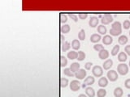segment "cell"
Returning a JSON list of instances; mask_svg holds the SVG:
<instances>
[{
  "label": "cell",
  "instance_id": "cell-16",
  "mask_svg": "<svg viewBox=\"0 0 130 97\" xmlns=\"http://www.w3.org/2000/svg\"><path fill=\"white\" fill-rule=\"evenodd\" d=\"M71 45H72V49H74V50H78L81 47V43L78 40H73L72 41Z\"/></svg>",
  "mask_w": 130,
  "mask_h": 97
},
{
  "label": "cell",
  "instance_id": "cell-28",
  "mask_svg": "<svg viewBox=\"0 0 130 97\" xmlns=\"http://www.w3.org/2000/svg\"><path fill=\"white\" fill-rule=\"evenodd\" d=\"M68 65V59L66 58L64 56H61L60 57V65L62 67H65Z\"/></svg>",
  "mask_w": 130,
  "mask_h": 97
},
{
  "label": "cell",
  "instance_id": "cell-43",
  "mask_svg": "<svg viewBox=\"0 0 130 97\" xmlns=\"http://www.w3.org/2000/svg\"><path fill=\"white\" fill-rule=\"evenodd\" d=\"M83 86V87H86V84H85V83H84V84H83V86Z\"/></svg>",
  "mask_w": 130,
  "mask_h": 97
},
{
  "label": "cell",
  "instance_id": "cell-6",
  "mask_svg": "<svg viewBox=\"0 0 130 97\" xmlns=\"http://www.w3.org/2000/svg\"><path fill=\"white\" fill-rule=\"evenodd\" d=\"M86 76V71L84 69H80L77 72L75 73V77L78 79H84Z\"/></svg>",
  "mask_w": 130,
  "mask_h": 97
},
{
  "label": "cell",
  "instance_id": "cell-37",
  "mask_svg": "<svg viewBox=\"0 0 130 97\" xmlns=\"http://www.w3.org/2000/svg\"><path fill=\"white\" fill-rule=\"evenodd\" d=\"M78 16L81 20H86L88 17V14H86V13H80L78 15Z\"/></svg>",
  "mask_w": 130,
  "mask_h": 97
},
{
  "label": "cell",
  "instance_id": "cell-20",
  "mask_svg": "<svg viewBox=\"0 0 130 97\" xmlns=\"http://www.w3.org/2000/svg\"><path fill=\"white\" fill-rule=\"evenodd\" d=\"M77 56H78V54L76 53V51H70L68 53V57L71 60H73V59H77Z\"/></svg>",
  "mask_w": 130,
  "mask_h": 97
},
{
  "label": "cell",
  "instance_id": "cell-30",
  "mask_svg": "<svg viewBox=\"0 0 130 97\" xmlns=\"http://www.w3.org/2000/svg\"><path fill=\"white\" fill-rule=\"evenodd\" d=\"M63 74L65 75L68 76V77H72V76H75L74 73L72 71L70 68H65L64 70H63Z\"/></svg>",
  "mask_w": 130,
  "mask_h": 97
},
{
  "label": "cell",
  "instance_id": "cell-35",
  "mask_svg": "<svg viewBox=\"0 0 130 97\" xmlns=\"http://www.w3.org/2000/svg\"><path fill=\"white\" fill-rule=\"evenodd\" d=\"M123 27L124 29H129V28H130V21L129 20H125V21H124Z\"/></svg>",
  "mask_w": 130,
  "mask_h": 97
},
{
  "label": "cell",
  "instance_id": "cell-41",
  "mask_svg": "<svg viewBox=\"0 0 130 97\" xmlns=\"http://www.w3.org/2000/svg\"><path fill=\"white\" fill-rule=\"evenodd\" d=\"M78 97H88L86 95H85V94H81V95H79Z\"/></svg>",
  "mask_w": 130,
  "mask_h": 97
},
{
  "label": "cell",
  "instance_id": "cell-3",
  "mask_svg": "<svg viewBox=\"0 0 130 97\" xmlns=\"http://www.w3.org/2000/svg\"><path fill=\"white\" fill-rule=\"evenodd\" d=\"M113 21V17L111 14H105L102 16V20H101V22H102V25L104 24H109L110 23H111Z\"/></svg>",
  "mask_w": 130,
  "mask_h": 97
},
{
  "label": "cell",
  "instance_id": "cell-24",
  "mask_svg": "<svg viewBox=\"0 0 130 97\" xmlns=\"http://www.w3.org/2000/svg\"><path fill=\"white\" fill-rule=\"evenodd\" d=\"M111 28H113V29L121 30V29H122V25H121L120 22H119V21L114 22V23H112V25H111Z\"/></svg>",
  "mask_w": 130,
  "mask_h": 97
},
{
  "label": "cell",
  "instance_id": "cell-39",
  "mask_svg": "<svg viewBox=\"0 0 130 97\" xmlns=\"http://www.w3.org/2000/svg\"><path fill=\"white\" fill-rule=\"evenodd\" d=\"M124 86H125L126 88L130 89V78H128V79L125 80V82H124Z\"/></svg>",
  "mask_w": 130,
  "mask_h": 97
},
{
  "label": "cell",
  "instance_id": "cell-27",
  "mask_svg": "<svg viewBox=\"0 0 130 97\" xmlns=\"http://www.w3.org/2000/svg\"><path fill=\"white\" fill-rule=\"evenodd\" d=\"M120 45H118V44H116V45L114 46V48L112 49V50H111V55H112V56L117 55L119 51H120Z\"/></svg>",
  "mask_w": 130,
  "mask_h": 97
},
{
  "label": "cell",
  "instance_id": "cell-1",
  "mask_svg": "<svg viewBox=\"0 0 130 97\" xmlns=\"http://www.w3.org/2000/svg\"><path fill=\"white\" fill-rule=\"evenodd\" d=\"M117 71L121 75H125L129 72V66L124 63L119 64L117 66Z\"/></svg>",
  "mask_w": 130,
  "mask_h": 97
},
{
  "label": "cell",
  "instance_id": "cell-42",
  "mask_svg": "<svg viewBox=\"0 0 130 97\" xmlns=\"http://www.w3.org/2000/svg\"><path fill=\"white\" fill-rule=\"evenodd\" d=\"M61 40H62V41L64 40V36H61Z\"/></svg>",
  "mask_w": 130,
  "mask_h": 97
},
{
  "label": "cell",
  "instance_id": "cell-18",
  "mask_svg": "<svg viewBox=\"0 0 130 97\" xmlns=\"http://www.w3.org/2000/svg\"><path fill=\"white\" fill-rule=\"evenodd\" d=\"M128 37H127L126 36H124V35H122L120 36V37H119L118 39V42L120 44H121V45H124V44H127V42H128Z\"/></svg>",
  "mask_w": 130,
  "mask_h": 97
},
{
  "label": "cell",
  "instance_id": "cell-38",
  "mask_svg": "<svg viewBox=\"0 0 130 97\" xmlns=\"http://www.w3.org/2000/svg\"><path fill=\"white\" fill-rule=\"evenodd\" d=\"M92 62H86V65H85V68H86V70H90L92 67Z\"/></svg>",
  "mask_w": 130,
  "mask_h": 97
},
{
  "label": "cell",
  "instance_id": "cell-5",
  "mask_svg": "<svg viewBox=\"0 0 130 97\" xmlns=\"http://www.w3.org/2000/svg\"><path fill=\"white\" fill-rule=\"evenodd\" d=\"M80 82L78 80H72L70 83V89L73 91H77L80 90Z\"/></svg>",
  "mask_w": 130,
  "mask_h": 97
},
{
  "label": "cell",
  "instance_id": "cell-32",
  "mask_svg": "<svg viewBox=\"0 0 130 97\" xmlns=\"http://www.w3.org/2000/svg\"><path fill=\"white\" fill-rule=\"evenodd\" d=\"M78 38L81 41H84L86 39V32H85L84 29H81L80 31V32L78 33Z\"/></svg>",
  "mask_w": 130,
  "mask_h": 97
},
{
  "label": "cell",
  "instance_id": "cell-29",
  "mask_svg": "<svg viewBox=\"0 0 130 97\" xmlns=\"http://www.w3.org/2000/svg\"><path fill=\"white\" fill-rule=\"evenodd\" d=\"M107 95V91L105 90L104 88H101L97 92V96L98 97H105Z\"/></svg>",
  "mask_w": 130,
  "mask_h": 97
},
{
  "label": "cell",
  "instance_id": "cell-2",
  "mask_svg": "<svg viewBox=\"0 0 130 97\" xmlns=\"http://www.w3.org/2000/svg\"><path fill=\"white\" fill-rule=\"evenodd\" d=\"M92 73L95 77H101L103 75V69L99 65H94L92 69Z\"/></svg>",
  "mask_w": 130,
  "mask_h": 97
},
{
  "label": "cell",
  "instance_id": "cell-46",
  "mask_svg": "<svg viewBox=\"0 0 130 97\" xmlns=\"http://www.w3.org/2000/svg\"><path fill=\"white\" fill-rule=\"evenodd\" d=\"M129 36H130V32H129Z\"/></svg>",
  "mask_w": 130,
  "mask_h": 97
},
{
  "label": "cell",
  "instance_id": "cell-23",
  "mask_svg": "<svg viewBox=\"0 0 130 97\" xmlns=\"http://www.w3.org/2000/svg\"><path fill=\"white\" fill-rule=\"evenodd\" d=\"M98 32H99L100 34H102V35H104V34L107 33V28H106V26L104 25H99V27H98Z\"/></svg>",
  "mask_w": 130,
  "mask_h": 97
},
{
  "label": "cell",
  "instance_id": "cell-4",
  "mask_svg": "<svg viewBox=\"0 0 130 97\" xmlns=\"http://www.w3.org/2000/svg\"><path fill=\"white\" fill-rule=\"evenodd\" d=\"M107 78L111 82H115L118 79V74L116 73V70H109V71L107 72Z\"/></svg>",
  "mask_w": 130,
  "mask_h": 97
},
{
  "label": "cell",
  "instance_id": "cell-21",
  "mask_svg": "<svg viewBox=\"0 0 130 97\" xmlns=\"http://www.w3.org/2000/svg\"><path fill=\"white\" fill-rule=\"evenodd\" d=\"M70 47L71 44L68 41H63L62 43V45H61V49H62L63 51H68L70 49Z\"/></svg>",
  "mask_w": 130,
  "mask_h": 97
},
{
  "label": "cell",
  "instance_id": "cell-25",
  "mask_svg": "<svg viewBox=\"0 0 130 97\" xmlns=\"http://www.w3.org/2000/svg\"><path fill=\"white\" fill-rule=\"evenodd\" d=\"M68 85V79L66 78H60V86L61 87H66Z\"/></svg>",
  "mask_w": 130,
  "mask_h": 97
},
{
  "label": "cell",
  "instance_id": "cell-13",
  "mask_svg": "<svg viewBox=\"0 0 130 97\" xmlns=\"http://www.w3.org/2000/svg\"><path fill=\"white\" fill-rule=\"evenodd\" d=\"M80 67H81V65L78 62H73V63L71 65L70 69L73 73H76L79 70H80Z\"/></svg>",
  "mask_w": 130,
  "mask_h": 97
},
{
  "label": "cell",
  "instance_id": "cell-11",
  "mask_svg": "<svg viewBox=\"0 0 130 97\" xmlns=\"http://www.w3.org/2000/svg\"><path fill=\"white\" fill-rule=\"evenodd\" d=\"M108 84V80L107 78L105 77H102L99 78V85L101 87H105V86H107Z\"/></svg>",
  "mask_w": 130,
  "mask_h": 97
},
{
  "label": "cell",
  "instance_id": "cell-10",
  "mask_svg": "<svg viewBox=\"0 0 130 97\" xmlns=\"http://www.w3.org/2000/svg\"><path fill=\"white\" fill-rule=\"evenodd\" d=\"M102 42L104 44H106V45H109V44H111L113 42V38L109 35H106L104 36V37L102 38Z\"/></svg>",
  "mask_w": 130,
  "mask_h": 97
},
{
  "label": "cell",
  "instance_id": "cell-17",
  "mask_svg": "<svg viewBox=\"0 0 130 97\" xmlns=\"http://www.w3.org/2000/svg\"><path fill=\"white\" fill-rule=\"evenodd\" d=\"M124 91L121 87H116L114 90V96H115V97H122Z\"/></svg>",
  "mask_w": 130,
  "mask_h": 97
},
{
  "label": "cell",
  "instance_id": "cell-7",
  "mask_svg": "<svg viewBox=\"0 0 130 97\" xmlns=\"http://www.w3.org/2000/svg\"><path fill=\"white\" fill-rule=\"evenodd\" d=\"M99 18L96 16H93L90 18L89 21V25L91 28H95L96 26L99 24Z\"/></svg>",
  "mask_w": 130,
  "mask_h": 97
},
{
  "label": "cell",
  "instance_id": "cell-12",
  "mask_svg": "<svg viewBox=\"0 0 130 97\" xmlns=\"http://www.w3.org/2000/svg\"><path fill=\"white\" fill-rule=\"evenodd\" d=\"M86 94L88 97H94L95 96V91L94 90V88H92L91 86L86 88Z\"/></svg>",
  "mask_w": 130,
  "mask_h": 97
},
{
  "label": "cell",
  "instance_id": "cell-14",
  "mask_svg": "<svg viewBox=\"0 0 130 97\" xmlns=\"http://www.w3.org/2000/svg\"><path fill=\"white\" fill-rule=\"evenodd\" d=\"M95 82V79L93 77V76H88L86 79H85V82L84 83L86 85H89V86H91L92 84H94Z\"/></svg>",
  "mask_w": 130,
  "mask_h": 97
},
{
  "label": "cell",
  "instance_id": "cell-40",
  "mask_svg": "<svg viewBox=\"0 0 130 97\" xmlns=\"http://www.w3.org/2000/svg\"><path fill=\"white\" fill-rule=\"evenodd\" d=\"M124 51L126 52V54L130 55V45H126L124 48Z\"/></svg>",
  "mask_w": 130,
  "mask_h": 97
},
{
  "label": "cell",
  "instance_id": "cell-8",
  "mask_svg": "<svg viewBox=\"0 0 130 97\" xmlns=\"http://www.w3.org/2000/svg\"><path fill=\"white\" fill-rule=\"evenodd\" d=\"M99 58L102 60L107 59L108 58V57H109V52H108L107 49H102V50H101L99 53Z\"/></svg>",
  "mask_w": 130,
  "mask_h": 97
},
{
  "label": "cell",
  "instance_id": "cell-15",
  "mask_svg": "<svg viewBox=\"0 0 130 97\" xmlns=\"http://www.w3.org/2000/svg\"><path fill=\"white\" fill-rule=\"evenodd\" d=\"M101 36L99 34H93V35L90 36V41L93 43H98L99 41L101 40Z\"/></svg>",
  "mask_w": 130,
  "mask_h": 97
},
{
  "label": "cell",
  "instance_id": "cell-45",
  "mask_svg": "<svg viewBox=\"0 0 130 97\" xmlns=\"http://www.w3.org/2000/svg\"><path fill=\"white\" fill-rule=\"evenodd\" d=\"M129 20H130V15H129Z\"/></svg>",
  "mask_w": 130,
  "mask_h": 97
},
{
  "label": "cell",
  "instance_id": "cell-34",
  "mask_svg": "<svg viewBox=\"0 0 130 97\" xmlns=\"http://www.w3.org/2000/svg\"><path fill=\"white\" fill-rule=\"evenodd\" d=\"M68 21V15L65 14H61L60 15V22L62 23H64Z\"/></svg>",
  "mask_w": 130,
  "mask_h": 97
},
{
  "label": "cell",
  "instance_id": "cell-19",
  "mask_svg": "<svg viewBox=\"0 0 130 97\" xmlns=\"http://www.w3.org/2000/svg\"><path fill=\"white\" fill-rule=\"evenodd\" d=\"M118 60L120 62H126V60H127V54L124 53V52H120V53L118 54Z\"/></svg>",
  "mask_w": 130,
  "mask_h": 97
},
{
  "label": "cell",
  "instance_id": "cell-31",
  "mask_svg": "<svg viewBox=\"0 0 130 97\" xmlns=\"http://www.w3.org/2000/svg\"><path fill=\"white\" fill-rule=\"evenodd\" d=\"M77 54H78V56H77V60H78V61L81 62V61H83L85 58H86V54H85L83 51H79Z\"/></svg>",
  "mask_w": 130,
  "mask_h": 97
},
{
  "label": "cell",
  "instance_id": "cell-33",
  "mask_svg": "<svg viewBox=\"0 0 130 97\" xmlns=\"http://www.w3.org/2000/svg\"><path fill=\"white\" fill-rule=\"evenodd\" d=\"M94 50H96L98 52H100L101 50H102V49H104V48H103V45L101 44H96L94 45Z\"/></svg>",
  "mask_w": 130,
  "mask_h": 97
},
{
  "label": "cell",
  "instance_id": "cell-26",
  "mask_svg": "<svg viewBox=\"0 0 130 97\" xmlns=\"http://www.w3.org/2000/svg\"><path fill=\"white\" fill-rule=\"evenodd\" d=\"M121 32H122V29L118 30V29H113V28H111L110 29V34L111 36H119L120 34H121Z\"/></svg>",
  "mask_w": 130,
  "mask_h": 97
},
{
  "label": "cell",
  "instance_id": "cell-22",
  "mask_svg": "<svg viewBox=\"0 0 130 97\" xmlns=\"http://www.w3.org/2000/svg\"><path fill=\"white\" fill-rule=\"evenodd\" d=\"M60 30H61V32H62L63 33H68L70 32V30H71V28H70V26L68 25V24H63V26H61V28H60Z\"/></svg>",
  "mask_w": 130,
  "mask_h": 97
},
{
  "label": "cell",
  "instance_id": "cell-36",
  "mask_svg": "<svg viewBox=\"0 0 130 97\" xmlns=\"http://www.w3.org/2000/svg\"><path fill=\"white\" fill-rule=\"evenodd\" d=\"M68 16H69L72 20H73L75 22H77L78 17H77V15H75V14H72V13H69V14H68Z\"/></svg>",
  "mask_w": 130,
  "mask_h": 97
},
{
  "label": "cell",
  "instance_id": "cell-9",
  "mask_svg": "<svg viewBox=\"0 0 130 97\" xmlns=\"http://www.w3.org/2000/svg\"><path fill=\"white\" fill-rule=\"evenodd\" d=\"M113 65V61L111 59H107V61L104 62V63L102 64V68L104 70H109L111 69V67Z\"/></svg>",
  "mask_w": 130,
  "mask_h": 97
},
{
  "label": "cell",
  "instance_id": "cell-44",
  "mask_svg": "<svg viewBox=\"0 0 130 97\" xmlns=\"http://www.w3.org/2000/svg\"><path fill=\"white\" fill-rule=\"evenodd\" d=\"M129 67H130V62H129Z\"/></svg>",
  "mask_w": 130,
  "mask_h": 97
}]
</instances>
